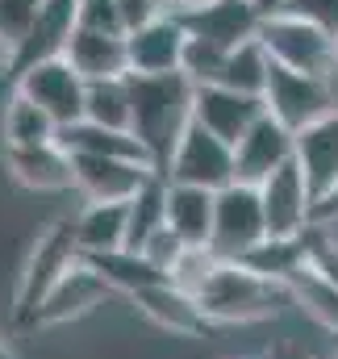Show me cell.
Segmentation results:
<instances>
[{
    "label": "cell",
    "instance_id": "obj_24",
    "mask_svg": "<svg viewBox=\"0 0 338 359\" xmlns=\"http://www.w3.org/2000/svg\"><path fill=\"white\" fill-rule=\"evenodd\" d=\"M84 264L113 292H126L130 301L138 297V292H147V288H155V284H168V276L155 268L147 255H138V251H130V247H121V251H104V255H84Z\"/></svg>",
    "mask_w": 338,
    "mask_h": 359
},
{
    "label": "cell",
    "instance_id": "obj_9",
    "mask_svg": "<svg viewBox=\"0 0 338 359\" xmlns=\"http://www.w3.org/2000/svg\"><path fill=\"white\" fill-rule=\"evenodd\" d=\"M259 201H263V222H267V238H301L313 230V188L301 172V163H284L280 172L259 184Z\"/></svg>",
    "mask_w": 338,
    "mask_h": 359
},
{
    "label": "cell",
    "instance_id": "obj_7",
    "mask_svg": "<svg viewBox=\"0 0 338 359\" xmlns=\"http://www.w3.org/2000/svg\"><path fill=\"white\" fill-rule=\"evenodd\" d=\"M163 176L171 184H192V188L222 192L226 184H234V147H226L201 121H188V130L180 134Z\"/></svg>",
    "mask_w": 338,
    "mask_h": 359
},
{
    "label": "cell",
    "instance_id": "obj_25",
    "mask_svg": "<svg viewBox=\"0 0 338 359\" xmlns=\"http://www.w3.org/2000/svg\"><path fill=\"white\" fill-rule=\"evenodd\" d=\"M309 251H313V234H301V238H263L255 251H247L238 264H247L251 271L267 276V280H280L288 284L297 271L309 264Z\"/></svg>",
    "mask_w": 338,
    "mask_h": 359
},
{
    "label": "cell",
    "instance_id": "obj_38",
    "mask_svg": "<svg viewBox=\"0 0 338 359\" xmlns=\"http://www.w3.org/2000/svg\"><path fill=\"white\" fill-rule=\"evenodd\" d=\"M330 222H338V184L313 205V226H330Z\"/></svg>",
    "mask_w": 338,
    "mask_h": 359
},
{
    "label": "cell",
    "instance_id": "obj_34",
    "mask_svg": "<svg viewBox=\"0 0 338 359\" xmlns=\"http://www.w3.org/2000/svg\"><path fill=\"white\" fill-rule=\"evenodd\" d=\"M76 25L80 29H96V34H121L126 38L117 0H80V21Z\"/></svg>",
    "mask_w": 338,
    "mask_h": 359
},
{
    "label": "cell",
    "instance_id": "obj_16",
    "mask_svg": "<svg viewBox=\"0 0 338 359\" xmlns=\"http://www.w3.org/2000/svg\"><path fill=\"white\" fill-rule=\"evenodd\" d=\"M113 288L96 276V271L84 264V255H80V264H72L67 276L46 292V301L38 305V313H34V322L29 326H63V322H72V318H80L88 309H96V305H104V297H109Z\"/></svg>",
    "mask_w": 338,
    "mask_h": 359
},
{
    "label": "cell",
    "instance_id": "obj_18",
    "mask_svg": "<svg viewBox=\"0 0 338 359\" xmlns=\"http://www.w3.org/2000/svg\"><path fill=\"white\" fill-rule=\"evenodd\" d=\"M297 163L318 201L338 184V109L326 113L322 121L297 130Z\"/></svg>",
    "mask_w": 338,
    "mask_h": 359
},
{
    "label": "cell",
    "instance_id": "obj_12",
    "mask_svg": "<svg viewBox=\"0 0 338 359\" xmlns=\"http://www.w3.org/2000/svg\"><path fill=\"white\" fill-rule=\"evenodd\" d=\"M188 46V29L175 13H159L155 21L138 25L126 34V55H130V76H171L180 72Z\"/></svg>",
    "mask_w": 338,
    "mask_h": 359
},
{
    "label": "cell",
    "instance_id": "obj_42",
    "mask_svg": "<svg viewBox=\"0 0 338 359\" xmlns=\"http://www.w3.org/2000/svg\"><path fill=\"white\" fill-rule=\"evenodd\" d=\"M0 359H13V351H8V347H4V343H0Z\"/></svg>",
    "mask_w": 338,
    "mask_h": 359
},
{
    "label": "cell",
    "instance_id": "obj_21",
    "mask_svg": "<svg viewBox=\"0 0 338 359\" xmlns=\"http://www.w3.org/2000/svg\"><path fill=\"white\" fill-rule=\"evenodd\" d=\"M4 163L17 184L38 188V192H63L76 188V172H72V155L50 142V147H29V151H8L4 147Z\"/></svg>",
    "mask_w": 338,
    "mask_h": 359
},
{
    "label": "cell",
    "instance_id": "obj_36",
    "mask_svg": "<svg viewBox=\"0 0 338 359\" xmlns=\"http://www.w3.org/2000/svg\"><path fill=\"white\" fill-rule=\"evenodd\" d=\"M184 247H188V243H184V238H175L168 226H163V230H159V234L138 251V255H147V259L163 271V276H171V268H175V264H180V255H184Z\"/></svg>",
    "mask_w": 338,
    "mask_h": 359
},
{
    "label": "cell",
    "instance_id": "obj_32",
    "mask_svg": "<svg viewBox=\"0 0 338 359\" xmlns=\"http://www.w3.org/2000/svg\"><path fill=\"white\" fill-rule=\"evenodd\" d=\"M226 55H230V50H222V46H213V42H205V38H192V34H188V46H184L180 72H184L196 88H201V84H217Z\"/></svg>",
    "mask_w": 338,
    "mask_h": 359
},
{
    "label": "cell",
    "instance_id": "obj_22",
    "mask_svg": "<svg viewBox=\"0 0 338 359\" xmlns=\"http://www.w3.org/2000/svg\"><path fill=\"white\" fill-rule=\"evenodd\" d=\"M67 155H100V159H130V163H151V151L130 134V130H104V126H92V121H76V126H63L59 138H55Z\"/></svg>",
    "mask_w": 338,
    "mask_h": 359
},
{
    "label": "cell",
    "instance_id": "obj_17",
    "mask_svg": "<svg viewBox=\"0 0 338 359\" xmlns=\"http://www.w3.org/2000/svg\"><path fill=\"white\" fill-rule=\"evenodd\" d=\"M63 59L84 76L88 84L130 76V55H126V38L121 34H96V29H80L76 25Z\"/></svg>",
    "mask_w": 338,
    "mask_h": 359
},
{
    "label": "cell",
    "instance_id": "obj_26",
    "mask_svg": "<svg viewBox=\"0 0 338 359\" xmlns=\"http://www.w3.org/2000/svg\"><path fill=\"white\" fill-rule=\"evenodd\" d=\"M55 138H59V126L34 100L13 92L8 109H4V147L8 151H29V147H50Z\"/></svg>",
    "mask_w": 338,
    "mask_h": 359
},
{
    "label": "cell",
    "instance_id": "obj_33",
    "mask_svg": "<svg viewBox=\"0 0 338 359\" xmlns=\"http://www.w3.org/2000/svg\"><path fill=\"white\" fill-rule=\"evenodd\" d=\"M217 264H222V259L213 255V247H184V255H180V264L171 268L168 280L175 288H184V292L196 297V292L205 288V280L217 271Z\"/></svg>",
    "mask_w": 338,
    "mask_h": 359
},
{
    "label": "cell",
    "instance_id": "obj_23",
    "mask_svg": "<svg viewBox=\"0 0 338 359\" xmlns=\"http://www.w3.org/2000/svg\"><path fill=\"white\" fill-rule=\"evenodd\" d=\"M213 196L209 188L171 184L168 180V230L188 247H209L213 238Z\"/></svg>",
    "mask_w": 338,
    "mask_h": 359
},
{
    "label": "cell",
    "instance_id": "obj_6",
    "mask_svg": "<svg viewBox=\"0 0 338 359\" xmlns=\"http://www.w3.org/2000/svg\"><path fill=\"white\" fill-rule=\"evenodd\" d=\"M267 238V222H263V201L259 188L251 184H226L213 196V255L217 259H243Z\"/></svg>",
    "mask_w": 338,
    "mask_h": 359
},
{
    "label": "cell",
    "instance_id": "obj_40",
    "mask_svg": "<svg viewBox=\"0 0 338 359\" xmlns=\"http://www.w3.org/2000/svg\"><path fill=\"white\" fill-rule=\"evenodd\" d=\"M267 359H309V355H305L301 347H292V343H280V347H276Z\"/></svg>",
    "mask_w": 338,
    "mask_h": 359
},
{
    "label": "cell",
    "instance_id": "obj_4",
    "mask_svg": "<svg viewBox=\"0 0 338 359\" xmlns=\"http://www.w3.org/2000/svg\"><path fill=\"white\" fill-rule=\"evenodd\" d=\"M263 104H267V113L280 126H288L297 134V130L322 121L326 113L338 109L334 76H305V72H292V67L271 63L267 88H263Z\"/></svg>",
    "mask_w": 338,
    "mask_h": 359
},
{
    "label": "cell",
    "instance_id": "obj_15",
    "mask_svg": "<svg viewBox=\"0 0 338 359\" xmlns=\"http://www.w3.org/2000/svg\"><path fill=\"white\" fill-rule=\"evenodd\" d=\"M175 17L184 21V29L192 38H205L222 50H234V46L259 38V21H263L255 0H209L192 13H175Z\"/></svg>",
    "mask_w": 338,
    "mask_h": 359
},
{
    "label": "cell",
    "instance_id": "obj_41",
    "mask_svg": "<svg viewBox=\"0 0 338 359\" xmlns=\"http://www.w3.org/2000/svg\"><path fill=\"white\" fill-rule=\"evenodd\" d=\"M201 4H209V0H168V13H192Z\"/></svg>",
    "mask_w": 338,
    "mask_h": 359
},
{
    "label": "cell",
    "instance_id": "obj_31",
    "mask_svg": "<svg viewBox=\"0 0 338 359\" xmlns=\"http://www.w3.org/2000/svg\"><path fill=\"white\" fill-rule=\"evenodd\" d=\"M38 4L42 0H0V59L8 63L17 55V46L29 38L34 21H38Z\"/></svg>",
    "mask_w": 338,
    "mask_h": 359
},
{
    "label": "cell",
    "instance_id": "obj_19",
    "mask_svg": "<svg viewBox=\"0 0 338 359\" xmlns=\"http://www.w3.org/2000/svg\"><path fill=\"white\" fill-rule=\"evenodd\" d=\"M134 305H138V313H142V318H151L159 330H171V334L196 339V334H205V330H209V318L201 313L196 297H192V292H184V288H175L171 280H168V284L147 288V292H138V297H134Z\"/></svg>",
    "mask_w": 338,
    "mask_h": 359
},
{
    "label": "cell",
    "instance_id": "obj_29",
    "mask_svg": "<svg viewBox=\"0 0 338 359\" xmlns=\"http://www.w3.org/2000/svg\"><path fill=\"white\" fill-rule=\"evenodd\" d=\"M163 226H168V176H155L130 201V234H126V247L130 251H142Z\"/></svg>",
    "mask_w": 338,
    "mask_h": 359
},
{
    "label": "cell",
    "instance_id": "obj_46",
    "mask_svg": "<svg viewBox=\"0 0 338 359\" xmlns=\"http://www.w3.org/2000/svg\"><path fill=\"white\" fill-rule=\"evenodd\" d=\"M334 359H338V355H334Z\"/></svg>",
    "mask_w": 338,
    "mask_h": 359
},
{
    "label": "cell",
    "instance_id": "obj_1",
    "mask_svg": "<svg viewBox=\"0 0 338 359\" xmlns=\"http://www.w3.org/2000/svg\"><path fill=\"white\" fill-rule=\"evenodd\" d=\"M126 84H130V109H134V126L130 130L151 151V163L163 176L180 134L192 121L196 84L184 72H171V76H126Z\"/></svg>",
    "mask_w": 338,
    "mask_h": 359
},
{
    "label": "cell",
    "instance_id": "obj_43",
    "mask_svg": "<svg viewBox=\"0 0 338 359\" xmlns=\"http://www.w3.org/2000/svg\"><path fill=\"white\" fill-rule=\"evenodd\" d=\"M334 63H338V38H334Z\"/></svg>",
    "mask_w": 338,
    "mask_h": 359
},
{
    "label": "cell",
    "instance_id": "obj_45",
    "mask_svg": "<svg viewBox=\"0 0 338 359\" xmlns=\"http://www.w3.org/2000/svg\"><path fill=\"white\" fill-rule=\"evenodd\" d=\"M163 4H168V0H163Z\"/></svg>",
    "mask_w": 338,
    "mask_h": 359
},
{
    "label": "cell",
    "instance_id": "obj_35",
    "mask_svg": "<svg viewBox=\"0 0 338 359\" xmlns=\"http://www.w3.org/2000/svg\"><path fill=\"white\" fill-rule=\"evenodd\" d=\"M284 13L288 17H301V21L326 29L330 38H338V0H288Z\"/></svg>",
    "mask_w": 338,
    "mask_h": 359
},
{
    "label": "cell",
    "instance_id": "obj_10",
    "mask_svg": "<svg viewBox=\"0 0 338 359\" xmlns=\"http://www.w3.org/2000/svg\"><path fill=\"white\" fill-rule=\"evenodd\" d=\"M292 159H297V134L280 126L271 113H263L234 147V180L259 188L271 172H280Z\"/></svg>",
    "mask_w": 338,
    "mask_h": 359
},
{
    "label": "cell",
    "instance_id": "obj_39",
    "mask_svg": "<svg viewBox=\"0 0 338 359\" xmlns=\"http://www.w3.org/2000/svg\"><path fill=\"white\" fill-rule=\"evenodd\" d=\"M255 8H259V17H276L288 8V0H255Z\"/></svg>",
    "mask_w": 338,
    "mask_h": 359
},
{
    "label": "cell",
    "instance_id": "obj_20",
    "mask_svg": "<svg viewBox=\"0 0 338 359\" xmlns=\"http://www.w3.org/2000/svg\"><path fill=\"white\" fill-rule=\"evenodd\" d=\"M72 222H76L80 255L121 251L130 234V201H88Z\"/></svg>",
    "mask_w": 338,
    "mask_h": 359
},
{
    "label": "cell",
    "instance_id": "obj_30",
    "mask_svg": "<svg viewBox=\"0 0 338 359\" xmlns=\"http://www.w3.org/2000/svg\"><path fill=\"white\" fill-rule=\"evenodd\" d=\"M84 121L104 126V130H130L134 126V109H130V84L121 80H96L88 84L84 96ZM134 134V130H130Z\"/></svg>",
    "mask_w": 338,
    "mask_h": 359
},
{
    "label": "cell",
    "instance_id": "obj_3",
    "mask_svg": "<svg viewBox=\"0 0 338 359\" xmlns=\"http://www.w3.org/2000/svg\"><path fill=\"white\" fill-rule=\"evenodd\" d=\"M72 264H80V243H76V222L63 217V222L46 226L29 251V264H25L21 284H17V322H34L38 305L67 276Z\"/></svg>",
    "mask_w": 338,
    "mask_h": 359
},
{
    "label": "cell",
    "instance_id": "obj_14",
    "mask_svg": "<svg viewBox=\"0 0 338 359\" xmlns=\"http://www.w3.org/2000/svg\"><path fill=\"white\" fill-rule=\"evenodd\" d=\"M72 172H76V192H84V201H134L159 176L147 163L100 159V155H72Z\"/></svg>",
    "mask_w": 338,
    "mask_h": 359
},
{
    "label": "cell",
    "instance_id": "obj_8",
    "mask_svg": "<svg viewBox=\"0 0 338 359\" xmlns=\"http://www.w3.org/2000/svg\"><path fill=\"white\" fill-rule=\"evenodd\" d=\"M13 92H21L25 100H34L59 130L84 121L88 80L63 59V55H59V59H46V63H38V67H29L25 76H17V80H13Z\"/></svg>",
    "mask_w": 338,
    "mask_h": 359
},
{
    "label": "cell",
    "instance_id": "obj_2",
    "mask_svg": "<svg viewBox=\"0 0 338 359\" xmlns=\"http://www.w3.org/2000/svg\"><path fill=\"white\" fill-rule=\"evenodd\" d=\"M196 305L209 322H267L292 305V292L288 284L267 280L238 259H222L196 292Z\"/></svg>",
    "mask_w": 338,
    "mask_h": 359
},
{
    "label": "cell",
    "instance_id": "obj_37",
    "mask_svg": "<svg viewBox=\"0 0 338 359\" xmlns=\"http://www.w3.org/2000/svg\"><path fill=\"white\" fill-rule=\"evenodd\" d=\"M309 264L322 271L330 284L338 288V247L334 243H322V238H313V251H309Z\"/></svg>",
    "mask_w": 338,
    "mask_h": 359
},
{
    "label": "cell",
    "instance_id": "obj_27",
    "mask_svg": "<svg viewBox=\"0 0 338 359\" xmlns=\"http://www.w3.org/2000/svg\"><path fill=\"white\" fill-rule=\"evenodd\" d=\"M288 292H292V305L305 309V318H313L322 330H330L338 339V288L322 271L313 268V264H305L288 280Z\"/></svg>",
    "mask_w": 338,
    "mask_h": 359
},
{
    "label": "cell",
    "instance_id": "obj_28",
    "mask_svg": "<svg viewBox=\"0 0 338 359\" xmlns=\"http://www.w3.org/2000/svg\"><path fill=\"white\" fill-rule=\"evenodd\" d=\"M267 72H271V55L263 50L259 38H251V42H243V46H234V50L226 55L217 84H222V88H234V92H247V96H263Z\"/></svg>",
    "mask_w": 338,
    "mask_h": 359
},
{
    "label": "cell",
    "instance_id": "obj_11",
    "mask_svg": "<svg viewBox=\"0 0 338 359\" xmlns=\"http://www.w3.org/2000/svg\"><path fill=\"white\" fill-rule=\"evenodd\" d=\"M76 21H80V0H42L38 4V21L29 29V38L17 46V55L4 63V76L17 80L25 76L29 67L46 63V59H59L76 34Z\"/></svg>",
    "mask_w": 338,
    "mask_h": 359
},
{
    "label": "cell",
    "instance_id": "obj_5",
    "mask_svg": "<svg viewBox=\"0 0 338 359\" xmlns=\"http://www.w3.org/2000/svg\"><path fill=\"white\" fill-rule=\"evenodd\" d=\"M259 42L271 55V63H280V67H292V72H305V76H338L334 38L326 29L301 21V17H288V13L263 17L259 21Z\"/></svg>",
    "mask_w": 338,
    "mask_h": 359
},
{
    "label": "cell",
    "instance_id": "obj_13",
    "mask_svg": "<svg viewBox=\"0 0 338 359\" xmlns=\"http://www.w3.org/2000/svg\"><path fill=\"white\" fill-rule=\"evenodd\" d=\"M267 113L263 96L222 88V84H201L192 96V121H201L209 134H217L226 147H238V138Z\"/></svg>",
    "mask_w": 338,
    "mask_h": 359
},
{
    "label": "cell",
    "instance_id": "obj_44",
    "mask_svg": "<svg viewBox=\"0 0 338 359\" xmlns=\"http://www.w3.org/2000/svg\"><path fill=\"white\" fill-rule=\"evenodd\" d=\"M0 72H4V59H0Z\"/></svg>",
    "mask_w": 338,
    "mask_h": 359
}]
</instances>
